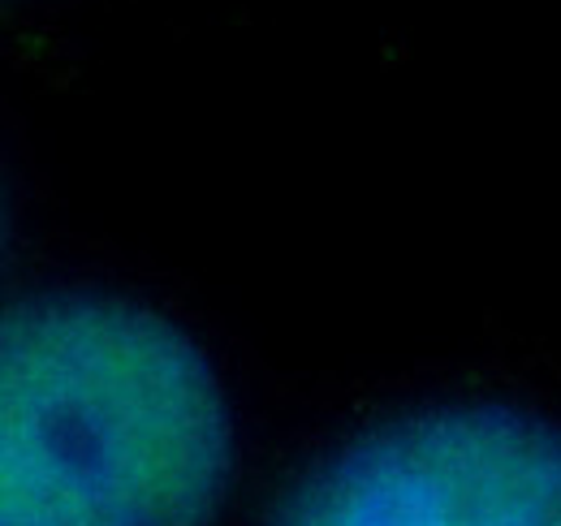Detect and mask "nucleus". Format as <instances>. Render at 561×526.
<instances>
[{
	"label": "nucleus",
	"mask_w": 561,
	"mask_h": 526,
	"mask_svg": "<svg viewBox=\"0 0 561 526\" xmlns=\"http://www.w3.org/2000/svg\"><path fill=\"white\" fill-rule=\"evenodd\" d=\"M0 526H211L229 414L208 358L156 311L35 294L0 345Z\"/></svg>",
	"instance_id": "f257e3e1"
},
{
	"label": "nucleus",
	"mask_w": 561,
	"mask_h": 526,
	"mask_svg": "<svg viewBox=\"0 0 561 526\" xmlns=\"http://www.w3.org/2000/svg\"><path fill=\"white\" fill-rule=\"evenodd\" d=\"M260 526H561V427L427 405L316 458Z\"/></svg>",
	"instance_id": "f03ea898"
}]
</instances>
